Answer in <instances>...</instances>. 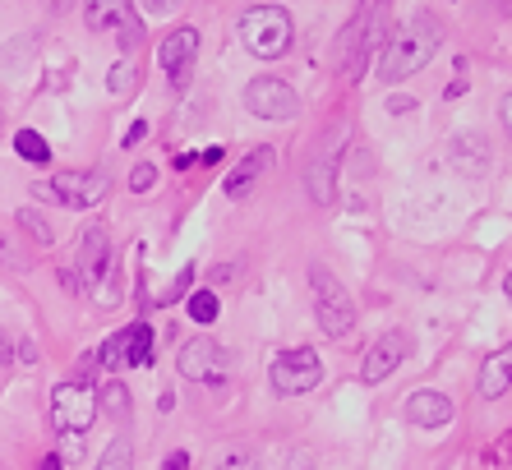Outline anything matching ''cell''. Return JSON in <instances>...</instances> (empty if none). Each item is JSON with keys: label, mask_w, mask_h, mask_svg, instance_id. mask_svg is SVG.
I'll list each match as a JSON object with an SVG mask.
<instances>
[{"label": "cell", "mask_w": 512, "mask_h": 470, "mask_svg": "<svg viewBox=\"0 0 512 470\" xmlns=\"http://www.w3.org/2000/svg\"><path fill=\"white\" fill-rule=\"evenodd\" d=\"M439 47H443V24H439V19H434L429 10L411 14V19H406V24L393 33V42L383 47V56H379V79H383V83L411 79V74H420L429 60L439 56Z\"/></svg>", "instance_id": "cell-1"}, {"label": "cell", "mask_w": 512, "mask_h": 470, "mask_svg": "<svg viewBox=\"0 0 512 470\" xmlns=\"http://www.w3.org/2000/svg\"><path fill=\"white\" fill-rule=\"evenodd\" d=\"M291 37H296V28H291V14L282 5H254V10L240 14V42H245L250 56H259V60L286 56Z\"/></svg>", "instance_id": "cell-2"}, {"label": "cell", "mask_w": 512, "mask_h": 470, "mask_svg": "<svg viewBox=\"0 0 512 470\" xmlns=\"http://www.w3.org/2000/svg\"><path fill=\"white\" fill-rule=\"evenodd\" d=\"M383 33H388V0H374L351 19V28L342 33V74L346 79H360L365 60L383 47Z\"/></svg>", "instance_id": "cell-3"}, {"label": "cell", "mask_w": 512, "mask_h": 470, "mask_svg": "<svg viewBox=\"0 0 512 470\" xmlns=\"http://www.w3.org/2000/svg\"><path fill=\"white\" fill-rule=\"evenodd\" d=\"M310 291H314V314H319V328L328 332V337H346V332L356 328V300L346 295V286L337 282L323 263H314V268H310Z\"/></svg>", "instance_id": "cell-4"}, {"label": "cell", "mask_w": 512, "mask_h": 470, "mask_svg": "<svg viewBox=\"0 0 512 470\" xmlns=\"http://www.w3.org/2000/svg\"><path fill=\"white\" fill-rule=\"evenodd\" d=\"M97 420V388L93 383H79V378H70V383H60L56 392H51V429L65 438L74 434H88Z\"/></svg>", "instance_id": "cell-5"}, {"label": "cell", "mask_w": 512, "mask_h": 470, "mask_svg": "<svg viewBox=\"0 0 512 470\" xmlns=\"http://www.w3.org/2000/svg\"><path fill=\"white\" fill-rule=\"evenodd\" d=\"M33 194L60 203V208H70V212H84L107 199V176H97V171H60L51 180H37Z\"/></svg>", "instance_id": "cell-6"}, {"label": "cell", "mask_w": 512, "mask_h": 470, "mask_svg": "<svg viewBox=\"0 0 512 470\" xmlns=\"http://www.w3.org/2000/svg\"><path fill=\"white\" fill-rule=\"evenodd\" d=\"M176 365H180V374L190 378V383L227 388V378H231V351L222 346V341H213V337H190L185 346H180Z\"/></svg>", "instance_id": "cell-7"}, {"label": "cell", "mask_w": 512, "mask_h": 470, "mask_svg": "<svg viewBox=\"0 0 512 470\" xmlns=\"http://www.w3.org/2000/svg\"><path fill=\"white\" fill-rule=\"evenodd\" d=\"M319 378H323V365L310 346H291V351H282L268 365V383H273L277 397H300V392L319 388Z\"/></svg>", "instance_id": "cell-8"}, {"label": "cell", "mask_w": 512, "mask_h": 470, "mask_svg": "<svg viewBox=\"0 0 512 470\" xmlns=\"http://www.w3.org/2000/svg\"><path fill=\"white\" fill-rule=\"evenodd\" d=\"M84 24L88 33H116L125 51H139L143 42V24L134 19L130 0H84Z\"/></svg>", "instance_id": "cell-9"}, {"label": "cell", "mask_w": 512, "mask_h": 470, "mask_svg": "<svg viewBox=\"0 0 512 470\" xmlns=\"http://www.w3.org/2000/svg\"><path fill=\"white\" fill-rule=\"evenodd\" d=\"M245 106H250V116H259V120H291L300 111V97L291 93V83L263 74V79H250Z\"/></svg>", "instance_id": "cell-10"}, {"label": "cell", "mask_w": 512, "mask_h": 470, "mask_svg": "<svg viewBox=\"0 0 512 470\" xmlns=\"http://www.w3.org/2000/svg\"><path fill=\"white\" fill-rule=\"evenodd\" d=\"M406 351H411V337H406L402 328L383 332L370 351H365V369H360V378H365V383H383V378H388L406 360Z\"/></svg>", "instance_id": "cell-11"}, {"label": "cell", "mask_w": 512, "mask_h": 470, "mask_svg": "<svg viewBox=\"0 0 512 470\" xmlns=\"http://www.w3.org/2000/svg\"><path fill=\"white\" fill-rule=\"evenodd\" d=\"M337 148H342V134H328L319 143V157L305 171V185H310L314 203H337Z\"/></svg>", "instance_id": "cell-12"}, {"label": "cell", "mask_w": 512, "mask_h": 470, "mask_svg": "<svg viewBox=\"0 0 512 470\" xmlns=\"http://www.w3.org/2000/svg\"><path fill=\"white\" fill-rule=\"evenodd\" d=\"M194 56H199V33H194V28H176V33L162 37V70L171 74V83H176V88H185V83H190Z\"/></svg>", "instance_id": "cell-13"}, {"label": "cell", "mask_w": 512, "mask_h": 470, "mask_svg": "<svg viewBox=\"0 0 512 470\" xmlns=\"http://www.w3.org/2000/svg\"><path fill=\"white\" fill-rule=\"evenodd\" d=\"M107 268H111V235H107V226H88V231L79 235V277H84V286H102Z\"/></svg>", "instance_id": "cell-14"}, {"label": "cell", "mask_w": 512, "mask_h": 470, "mask_svg": "<svg viewBox=\"0 0 512 470\" xmlns=\"http://www.w3.org/2000/svg\"><path fill=\"white\" fill-rule=\"evenodd\" d=\"M273 162H277V153L268 148V143H263V148H250V153H245V157L236 162V171L227 176V185H222V189H227L231 199H245V194L254 189V180H259Z\"/></svg>", "instance_id": "cell-15"}, {"label": "cell", "mask_w": 512, "mask_h": 470, "mask_svg": "<svg viewBox=\"0 0 512 470\" xmlns=\"http://www.w3.org/2000/svg\"><path fill=\"white\" fill-rule=\"evenodd\" d=\"M406 420L420 424V429H443V424L453 420V401L443 397V392H411Z\"/></svg>", "instance_id": "cell-16"}, {"label": "cell", "mask_w": 512, "mask_h": 470, "mask_svg": "<svg viewBox=\"0 0 512 470\" xmlns=\"http://www.w3.org/2000/svg\"><path fill=\"white\" fill-rule=\"evenodd\" d=\"M453 166L462 176H485L489 166V139L480 130H462L453 139Z\"/></svg>", "instance_id": "cell-17"}, {"label": "cell", "mask_w": 512, "mask_h": 470, "mask_svg": "<svg viewBox=\"0 0 512 470\" xmlns=\"http://www.w3.org/2000/svg\"><path fill=\"white\" fill-rule=\"evenodd\" d=\"M476 388H480V397H489V401L503 397V392L512 388V341L480 365V383H476Z\"/></svg>", "instance_id": "cell-18"}, {"label": "cell", "mask_w": 512, "mask_h": 470, "mask_svg": "<svg viewBox=\"0 0 512 470\" xmlns=\"http://www.w3.org/2000/svg\"><path fill=\"white\" fill-rule=\"evenodd\" d=\"M125 365H153V328L148 323H134L125 332Z\"/></svg>", "instance_id": "cell-19"}, {"label": "cell", "mask_w": 512, "mask_h": 470, "mask_svg": "<svg viewBox=\"0 0 512 470\" xmlns=\"http://www.w3.org/2000/svg\"><path fill=\"white\" fill-rule=\"evenodd\" d=\"M14 153L24 157V162H33V166H47L51 162V143L37 130H14Z\"/></svg>", "instance_id": "cell-20"}, {"label": "cell", "mask_w": 512, "mask_h": 470, "mask_svg": "<svg viewBox=\"0 0 512 470\" xmlns=\"http://www.w3.org/2000/svg\"><path fill=\"white\" fill-rule=\"evenodd\" d=\"M107 88H111V93H120V97H130L134 88H139V65H134V60H120V65H111Z\"/></svg>", "instance_id": "cell-21"}, {"label": "cell", "mask_w": 512, "mask_h": 470, "mask_svg": "<svg viewBox=\"0 0 512 470\" xmlns=\"http://www.w3.org/2000/svg\"><path fill=\"white\" fill-rule=\"evenodd\" d=\"M130 461H134L130 443H125V438H111L107 452H102V461H97V470H134Z\"/></svg>", "instance_id": "cell-22"}, {"label": "cell", "mask_w": 512, "mask_h": 470, "mask_svg": "<svg viewBox=\"0 0 512 470\" xmlns=\"http://www.w3.org/2000/svg\"><path fill=\"white\" fill-rule=\"evenodd\" d=\"M185 309H190V318L199 323V328H208V323L217 318V295H213V291H194Z\"/></svg>", "instance_id": "cell-23"}, {"label": "cell", "mask_w": 512, "mask_h": 470, "mask_svg": "<svg viewBox=\"0 0 512 470\" xmlns=\"http://www.w3.org/2000/svg\"><path fill=\"white\" fill-rule=\"evenodd\" d=\"M217 470H259V457H254V447H227Z\"/></svg>", "instance_id": "cell-24"}, {"label": "cell", "mask_w": 512, "mask_h": 470, "mask_svg": "<svg viewBox=\"0 0 512 470\" xmlns=\"http://www.w3.org/2000/svg\"><path fill=\"white\" fill-rule=\"evenodd\" d=\"M19 226H24V231H28V235H33L37 245H51V240H56V235H51V226H47V222H42V217H37V212H33V208H24V212H19Z\"/></svg>", "instance_id": "cell-25"}, {"label": "cell", "mask_w": 512, "mask_h": 470, "mask_svg": "<svg viewBox=\"0 0 512 470\" xmlns=\"http://www.w3.org/2000/svg\"><path fill=\"white\" fill-rule=\"evenodd\" d=\"M102 401H107V415H116V420L130 415V392H125V383H107V397Z\"/></svg>", "instance_id": "cell-26"}, {"label": "cell", "mask_w": 512, "mask_h": 470, "mask_svg": "<svg viewBox=\"0 0 512 470\" xmlns=\"http://www.w3.org/2000/svg\"><path fill=\"white\" fill-rule=\"evenodd\" d=\"M97 360H102V365H107V369L125 365V332H116V337H111L107 346H102V355H97Z\"/></svg>", "instance_id": "cell-27"}, {"label": "cell", "mask_w": 512, "mask_h": 470, "mask_svg": "<svg viewBox=\"0 0 512 470\" xmlns=\"http://www.w3.org/2000/svg\"><path fill=\"white\" fill-rule=\"evenodd\" d=\"M153 185H157V166L153 162H139L130 171V189H134V194H143V189H153Z\"/></svg>", "instance_id": "cell-28"}, {"label": "cell", "mask_w": 512, "mask_h": 470, "mask_svg": "<svg viewBox=\"0 0 512 470\" xmlns=\"http://www.w3.org/2000/svg\"><path fill=\"white\" fill-rule=\"evenodd\" d=\"M190 282H194V268H180V277H176V282H171L162 295H157V300H162V305H171V300H176V295L185 291V286H190Z\"/></svg>", "instance_id": "cell-29"}, {"label": "cell", "mask_w": 512, "mask_h": 470, "mask_svg": "<svg viewBox=\"0 0 512 470\" xmlns=\"http://www.w3.org/2000/svg\"><path fill=\"white\" fill-rule=\"evenodd\" d=\"M143 139H148V120H134V125L125 130V139H120V143H125V148H134V143H143Z\"/></svg>", "instance_id": "cell-30"}, {"label": "cell", "mask_w": 512, "mask_h": 470, "mask_svg": "<svg viewBox=\"0 0 512 470\" xmlns=\"http://www.w3.org/2000/svg\"><path fill=\"white\" fill-rule=\"evenodd\" d=\"M176 5H180V0H143V10H148V14H171Z\"/></svg>", "instance_id": "cell-31"}, {"label": "cell", "mask_w": 512, "mask_h": 470, "mask_svg": "<svg viewBox=\"0 0 512 470\" xmlns=\"http://www.w3.org/2000/svg\"><path fill=\"white\" fill-rule=\"evenodd\" d=\"M162 470H190V457H185V452H171V457L162 461Z\"/></svg>", "instance_id": "cell-32"}, {"label": "cell", "mask_w": 512, "mask_h": 470, "mask_svg": "<svg viewBox=\"0 0 512 470\" xmlns=\"http://www.w3.org/2000/svg\"><path fill=\"white\" fill-rule=\"evenodd\" d=\"M503 130H508V134H512V93H508V97H503Z\"/></svg>", "instance_id": "cell-33"}, {"label": "cell", "mask_w": 512, "mask_h": 470, "mask_svg": "<svg viewBox=\"0 0 512 470\" xmlns=\"http://www.w3.org/2000/svg\"><path fill=\"white\" fill-rule=\"evenodd\" d=\"M70 5H74V0H47V10H51V14H65Z\"/></svg>", "instance_id": "cell-34"}, {"label": "cell", "mask_w": 512, "mask_h": 470, "mask_svg": "<svg viewBox=\"0 0 512 470\" xmlns=\"http://www.w3.org/2000/svg\"><path fill=\"white\" fill-rule=\"evenodd\" d=\"M5 360H10V337L0 332V365H5Z\"/></svg>", "instance_id": "cell-35"}, {"label": "cell", "mask_w": 512, "mask_h": 470, "mask_svg": "<svg viewBox=\"0 0 512 470\" xmlns=\"http://www.w3.org/2000/svg\"><path fill=\"white\" fill-rule=\"evenodd\" d=\"M42 470H60V457H47L42 461Z\"/></svg>", "instance_id": "cell-36"}, {"label": "cell", "mask_w": 512, "mask_h": 470, "mask_svg": "<svg viewBox=\"0 0 512 470\" xmlns=\"http://www.w3.org/2000/svg\"><path fill=\"white\" fill-rule=\"evenodd\" d=\"M508 300H512V272H508Z\"/></svg>", "instance_id": "cell-37"}]
</instances>
